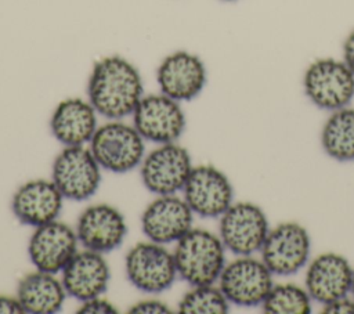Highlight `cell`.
<instances>
[{"label": "cell", "mask_w": 354, "mask_h": 314, "mask_svg": "<svg viewBox=\"0 0 354 314\" xmlns=\"http://www.w3.org/2000/svg\"><path fill=\"white\" fill-rule=\"evenodd\" d=\"M261 307L267 314H308L311 297L307 289L295 284H278L272 285Z\"/></svg>", "instance_id": "cell-23"}, {"label": "cell", "mask_w": 354, "mask_h": 314, "mask_svg": "<svg viewBox=\"0 0 354 314\" xmlns=\"http://www.w3.org/2000/svg\"><path fill=\"white\" fill-rule=\"evenodd\" d=\"M194 212L184 198L158 195L141 216V228L149 241L167 245L183 238L191 228Z\"/></svg>", "instance_id": "cell-15"}, {"label": "cell", "mask_w": 354, "mask_h": 314, "mask_svg": "<svg viewBox=\"0 0 354 314\" xmlns=\"http://www.w3.org/2000/svg\"><path fill=\"white\" fill-rule=\"evenodd\" d=\"M270 231L263 209L252 202L232 203L221 216L218 237L236 256H252L260 252Z\"/></svg>", "instance_id": "cell-6"}, {"label": "cell", "mask_w": 354, "mask_h": 314, "mask_svg": "<svg viewBox=\"0 0 354 314\" xmlns=\"http://www.w3.org/2000/svg\"><path fill=\"white\" fill-rule=\"evenodd\" d=\"M351 293H353V297H354V275H353V284H351Z\"/></svg>", "instance_id": "cell-30"}, {"label": "cell", "mask_w": 354, "mask_h": 314, "mask_svg": "<svg viewBox=\"0 0 354 314\" xmlns=\"http://www.w3.org/2000/svg\"><path fill=\"white\" fill-rule=\"evenodd\" d=\"M17 297L25 313L54 314L62 308L66 292L55 274L36 270L19 281Z\"/></svg>", "instance_id": "cell-21"}, {"label": "cell", "mask_w": 354, "mask_h": 314, "mask_svg": "<svg viewBox=\"0 0 354 314\" xmlns=\"http://www.w3.org/2000/svg\"><path fill=\"white\" fill-rule=\"evenodd\" d=\"M324 151L335 160H354V108H340L324 124L321 133Z\"/></svg>", "instance_id": "cell-22"}, {"label": "cell", "mask_w": 354, "mask_h": 314, "mask_svg": "<svg viewBox=\"0 0 354 314\" xmlns=\"http://www.w3.org/2000/svg\"><path fill=\"white\" fill-rule=\"evenodd\" d=\"M77 242L76 231L62 221L36 227L28 243L30 263L39 271L58 274L76 255Z\"/></svg>", "instance_id": "cell-13"}, {"label": "cell", "mask_w": 354, "mask_h": 314, "mask_svg": "<svg viewBox=\"0 0 354 314\" xmlns=\"http://www.w3.org/2000/svg\"><path fill=\"white\" fill-rule=\"evenodd\" d=\"M126 275L141 292L160 293L173 285L178 274L173 252L148 239L136 243L127 252Z\"/></svg>", "instance_id": "cell-5"}, {"label": "cell", "mask_w": 354, "mask_h": 314, "mask_svg": "<svg viewBox=\"0 0 354 314\" xmlns=\"http://www.w3.org/2000/svg\"><path fill=\"white\" fill-rule=\"evenodd\" d=\"M51 180L64 198L86 201L100 187L101 166L90 148H84V145L65 147L54 159Z\"/></svg>", "instance_id": "cell-7"}, {"label": "cell", "mask_w": 354, "mask_h": 314, "mask_svg": "<svg viewBox=\"0 0 354 314\" xmlns=\"http://www.w3.org/2000/svg\"><path fill=\"white\" fill-rule=\"evenodd\" d=\"M311 241L307 230L295 221L281 223L268 231L260 249L261 260L275 275H292L308 260Z\"/></svg>", "instance_id": "cell-11"}, {"label": "cell", "mask_w": 354, "mask_h": 314, "mask_svg": "<svg viewBox=\"0 0 354 314\" xmlns=\"http://www.w3.org/2000/svg\"><path fill=\"white\" fill-rule=\"evenodd\" d=\"M206 76L203 61L184 50L166 55L156 69L160 93L178 102L196 98L205 89Z\"/></svg>", "instance_id": "cell-14"}, {"label": "cell", "mask_w": 354, "mask_h": 314, "mask_svg": "<svg viewBox=\"0 0 354 314\" xmlns=\"http://www.w3.org/2000/svg\"><path fill=\"white\" fill-rule=\"evenodd\" d=\"M76 235L84 249L104 255L123 243L127 235V224L116 207L98 203L86 207L80 213Z\"/></svg>", "instance_id": "cell-16"}, {"label": "cell", "mask_w": 354, "mask_h": 314, "mask_svg": "<svg viewBox=\"0 0 354 314\" xmlns=\"http://www.w3.org/2000/svg\"><path fill=\"white\" fill-rule=\"evenodd\" d=\"M354 270L342 255L328 252L317 256L306 274V289L311 299L326 304L351 292Z\"/></svg>", "instance_id": "cell-18"}, {"label": "cell", "mask_w": 354, "mask_h": 314, "mask_svg": "<svg viewBox=\"0 0 354 314\" xmlns=\"http://www.w3.org/2000/svg\"><path fill=\"white\" fill-rule=\"evenodd\" d=\"M221 1H235V0H221Z\"/></svg>", "instance_id": "cell-31"}, {"label": "cell", "mask_w": 354, "mask_h": 314, "mask_svg": "<svg viewBox=\"0 0 354 314\" xmlns=\"http://www.w3.org/2000/svg\"><path fill=\"white\" fill-rule=\"evenodd\" d=\"M192 167L189 152L177 142H169L160 144L144 156L140 176L149 192L171 195L183 191Z\"/></svg>", "instance_id": "cell-8"}, {"label": "cell", "mask_w": 354, "mask_h": 314, "mask_svg": "<svg viewBox=\"0 0 354 314\" xmlns=\"http://www.w3.org/2000/svg\"><path fill=\"white\" fill-rule=\"evenodd\" d=\"M97 127L95 109L88 100L79 97L61 101L50 119L51 133L64 147H79L90 142Z\"/></svg>", "instance_id": "cell-20"}, {"label": "cell", "mask_w": 354, "mask_h": 314, "mask_svg": "<svg viewBox=\"0 0 354 314\" xmlns=\"http://www.w3.org/2000/svg\"><path fill=\"white\" fill-rule=\"evenodd\" d=\"M183 195L194 214L216 219L232 205L234 190L221 170L212 165H199L192 167Z\"/></svg>", "instance_id": "cell-12"}, {"label": "cell", "mask_w": 354, "mask_h": 314, "mask_svg": "<svg viewBox=\"0 0 354 314\" xmlns=\"http://www.w3.org/2000/svg\"><path fill=\"white\" fill-rule=\"evenodd\" d=\"M109 278V266L102 253L88 249L76 252L61 271V281L66 295L80 302L101 296L106 290Z\"/></svg>", "instance_id": "cell-19"}, {"label": "cell", "mask_w": 354, "mask_h": 314, "mask_svg": "<svg viewBox=\"0 0 354 314\" xmlns=\"http://www.w3.org/2000/svg\"><path fill=\"white\" fill-rule=\"evenodd\" d=\"M64 196L53 180H30L12 195L11 209L17 220L25 225L40 227L58 219Z\"/></svg>", "instance_id": "cell-17"}, {"label": "cell", "mask_w": 354, "mask_h": 314, "mask_svg": "<svg viewBox=\"0 0 354 314\" xmlns=\"http://www.w3.org/2000/svg\"><path fill=\"white\" fill-rule=\"evenodd\" d=\"M230 302L220 288L213 285L192 286L178 303V313L183 314H225Z\"/></svg>", "instance_id": "cell-24"}, {"label": "cell", "mask_w": 354, "mask_h": 314, "mask_svg": "<svg viewBox=\"0 0 354 314\" xmlns=\"http://www.w3.org/2000/svg\"><path fill=\"white\" fill-rule=\"evenodd\" d=\"M177 274L191 286L214 285L225 266V246L220 237L191 228L176 242L173 252Z\"/></svg>", "instance_id": "cell-2"}, {"label": "cell", "mask_w": 354, "mask_h": 314, "mask_svg": "<svg viewBox=\"0 0 354 314\" xmlns=\"http://www.w3.org/2000/svg\"><path fill=\"white\" fill-rule=\"evenodd\" d=\"M130 314H169L171 310L169 306L160 300L156 299H147L141 300L136 304H133L129 308Z\"/></svg>", "instance_id": "cell-26"}, {"label": "cell", "mask_w": 354, "mask_h": 314, "mask_svg": "<svg viewBox=\"0 0 354 314\" xmlns=\"http://www.w3.org/2000/svg\"><path fill=\"white\" fill-rule=\"evenodd\" d=\"M76 313L77 314H116L118 308L106 299H102L101 296H98V297H93L82 302V306Z\"/></svg>", "instance_id": "cell-25"}, {"label": "cell", "mask_w": 354, "mask_h": 314, "mask_svg": "<svg viewBox=\"0 0 354 314\" xmlns=\"http://www.w3.org/2000/svg\"><path fill=\"white\" fill-rule=\"evenodd\" d=\"M131 116L140 136L159 145L176 142L185 129L180 102L162 93L144 95Z\"/></svg>", "instance_id": "cell-10"}, {"label": "cell", "mask_w": 354, "mask_h": 314, "mask_svg": "<svg viewBox=\"0 0 354 314\" xmlns=\"http://www.w3.org/2000/svg\"><path fill=\"white\" fill-rule=\"evenodd\" d=\"M144 141L134 126L111 120L97 127L88 144L101 169L123 174L141 165L145 156Z\"/></svg>", "instance_id": "cell-3"}, {"label": "cell", "mask_w": 354, "mask_h": 314, "mask_svg": "<svg viewBox=\"0 0 354 314\" xmlns=\"http://www.w3.org/2000/svg\"><path fill=\"white\" fill-rule=\"evenodd\" d=\"M303 86L308 100L326 111L344 108L354 98V73L343 59H315L306 69Z\"/></svg>", "instance_id": "cell-4"}, {"label": "cell", "mask_w": 354, "mask_h": 314, "mask_svg": "<svg viewBox=\"0 0 354 314\" xmlns=\"http://www.w3.org/2000/svg\"><path fill=\"white\" fill-rule=\"evenodd\" d=\"M272 285V273L263 260L252 256H238L224 266L218 278L227 300L242 307L261 304Z\"/></svg>", "instance_id": "cell-9"}, {"label": "cell", "mask_w": 354, "mask_h": 314, "mask_svg": "<svg viewBox=\"0 0 354 314\" xmlns=\"http://www.w3.org/2000/svg\"><path fill=\"white\" fill-rule=\"evenodd\" d=\"M87 97L97 113L109 120H122L133 115L144 97L140 71L120 55L104 57L91 69Z\"/></svg>", "instance_id": "cell-1"}, {"label": "cell", "mask_w": 354, "mask_h": 314, "mask_svg": "<svg viewBox=\"0 0 354 314\" xmlns=\"http://www.w3.org/2000/svg\"><path fill=\"white\" fill-rule=\"evenodd\" d=\"M343 61L354 73V29L347 35L343 43Z\"/></svg>", "instance_id": "cell-29"}, {"label": "cell", "mask_w": 354, "mask_h": 314, "mask_svg": "<svg viewBox=\"0 0 354 314\" xmlns=\"http://www.w3.org/2000/svg\"><path fill=\"white\" fill-rule=\"evenodd\" d=\"M25 310L18 297L0 295V314H24Z\"/></svg>", "instance_id": "cell-28"}, {"label": "cell", "mask_w": 354, "mask_h": 314, "mask_svg": "<svg viewBox=\"0 0 354 314\" xmlns=\"http://www.w3.org/2000/svg\"><path fill=\"white\" fill-rule=\"evenodd\" d=\"M324 314H354V297L350 299L347 296L339 297L324 304Z\"/></svg>", "instance_id": "cell-27"}]
</instances>
